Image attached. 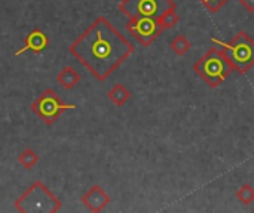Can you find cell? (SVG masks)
<instances>
[{
  "label": "cell",
  "instance_id": "obj_1",
  "mask_svg": "<svg viewBox=\"0 0 254 213\" xmlns=\"http://www.w3.org/2000/svg\"><path fill=\"white\" fill-rule=\"evenodd\" d=\"M68 52L97 80L104 82L134 53V44L106 16H98L68 46Z\"/></svg>",
  "mask_w": 254,
  "mask_h": 213
},
{
  "label": "cell",
  "instance_id": "obj_2",
  "mask_svg": "<svg viewBox=\"0 0 254 213\" xmlns=\"http://www.w3.org/2000/svg\"><path fill=\"white\" fill-rule=\"evenodd\" d=\"M193 70L210 87H217L235 68L220 47H210L193 64Z\"/></svg>",
  "mask_w": 254,
  "mask_h": 213
},
{
  "label": "cell",
  "instance_id": "obj_3",
  "mask_svg": "<svg viewBox=\"0 0 254 213\" xmlns=\"http://www.w3.org/2000/svg\"><path fill=\"white\" fill-rule=\"evenodd\" d=\"M61 206V200L42 181H34L15 202V209L22 213H55Z\"/></svg>",
  "mask_w": 254,
  "mask_h": 213
},
{
  "label": "cell",
  "instance_id": "obj_4",
  "mask_svg": "<svg viewBox=\"0 0 254 213\" xmlns=\"http://www.w3.org/2000/svg\"><path fill=\"white\" fill-rule=\"evenodd\" d=\"M213 42L219 44L238 73L244 74L254 65V40L246 31H240L231 42H219L216 39Z\"/></svg>",
  "mask_w": 254,
  "mask_h": 213
},
{
  "label": "cell",
  "instance_id": "obj_5",
  "mask_svg": "<svg viewBox=\"0 0 254 213\" xmlns=\"http://www.w3.org/2000/svg\"><path fill=\"white\" fill-rule=\"evenodd\" d=\"M30 108L46 126H52L63 113L67 110H74L77 105L64 102L54 89H46L31 102Z\"/></svg>",
  "mask_w": 254,
  "mask_h": 213
},
{
  "label": "cell",
  "instance_id": "obj_6",
  "mask_svg": "<svg viewBox=\"0 0 254 213\" xmlns=\"http://www.w3.org/2000/svg\"><path fill=\"white\" fill-rule=\"evenodd\" d=\"M119 10L128 18H161L167 10L176 7L174 0H122Z\"/></svg>",
  "mask_w": 254,
  "mask_h": 213
},
{
  "label": "cell",
  "instance_id": "obj_7",
  "mask_svg": "<svg viewBox=\"0 0 254 213\" xmlns=\"http://www.w3.org/2000/svg\"><path fill=\"white\" fill-rule=\"evenodd\" d=\"M127 31L134 36L141 46H150L156 37L162 33L159 24L153 18H129L125 24Z\"/></svg>",
  "mask_w": 254,
  "mask_h": 213
},
{
  "label": "cell",
  "instance_id": "obj_8",
  "mask_svg": "<svg viewBox=\"0 0 254 213\" xmlns=\"http://www.w3.org/2000/svg\"><path fill=\"white\" fill-rule=\"evenodd\" d=\"M112 199L110 196L100 187V185H92L83 196H82V203L89 212L98 213L104 211L110 205Z\"/></svg>",
  "mask_w": 254,
  "mask_h": 213
},
{
  "label": "cell",
  "instance_id": "obj_9",
  "mask_svg": "<svg viewBox=\"0 0 254 213\" xmlns=\"http://www.w3.org/2000/svg\"><path fill=\"white\" fill-rule=\"evenodd\" d=\"M49 46V37L45 31H42L39 27L33 28L24 40V46H21L16 52L15 56H19L28 50H31L33 53H42L46 47Z\"/></svg>",
  "mask_w": 254,
  "mask_h": 213
},
{
  "label": "cell",
  "instance_id": "obj_10",
  "mask_svg": "<svg viewBox=\"0 0 254 213\" xmlns=\"http://www.w3.org/2000/svg\"><path fill=\"white\" fill-rule=\"evenodd\" d=\"M57 82H58L65 90H71V89L80 82V74H79L71 65H67V67H64V68L57 74Z\"/></svg>",
  "mask_w": 254,
  "mask_h": 213
},
{
  "label": "cell",
  "instance_id": "obj_11",
  "mask_svg": "<svg viewBox=\"0 0 254 213\" xmlns=\"http://www.w3.org/2000/svg\"><path fill=\"white\" fill-rule=\"evenodd\" d=\"M107 96H109L110 102H112V104H115L116 107H124V105L129 101V98H131V92L127 89V86H125V85L118 83V85H115V86L109 90Z\"/></svg>",
  "mask_w": 254,
  "mask_h": 213
},
{
  "label": "cell",
  "instance_id": "obj_12",
  "mask_svg": "<svg viewBox=\"0 0 254 213\" xmlns=\"http://www.w3.org/2000/svg\"><path fill=\"white\" fill-rule=\"evenodd\" d=\"M170 47L171 50L179 55V56H185L190 49H192V43L190 40L185 36V34H177L171 42H170Z\"/></svg>",
  "mask_w": 254,
  "mask_h": 213
},
{
  "label": "cell",
  "instance_id": "obj_13",
  "mask_svg": "<svg viewBox=\"0 0 254 213\" xmlns=\"http://www.w3.org/2000/svg\"><path fill=\"white\" fill-rule=\"evenodd\" d=\"M39 160H40L39 154H37L34 150H31V148H25V150H24L22 153H19V156H18V163H19L24 169H27V170L33 169V168L39 163Z\"/></svg>",
  "mask_w": 254,
  "mask_h": 213
},
{
  "label": "cell",
  "instance_id": "obj_14",
  "mask_svg": "<svg viewBox=\"0 0 254 213\" xmlns=\"http://www.w3.org/2000/svg\"><path fill=\"white\" fill-rule=\"evenodd\" d=\"M156 21H158L161 30L164 31V30H168V28L176 27V25L179 24V21H180V16H179V13L176 12V7H173V9L167 10V12H165L161 18H158Z\"/></svg>",
  "mask_w": 254,
  "mask_h": 213
},
{
  "label": "cell",
  "instance_id": "obj_15",
  "mask_svg": "<svg viewBox=\"0 0 254 213\" xmlns=\"http://www.w3.org/2000/svg\"><path fill=\"white\" fill-rule=\"evenodd\" d=\"M235 197L243 205H252L254 202V188L250 184H246L235 193Z\"/></svg>",
  "mask_w": 254,
  "mask_h": 213
},
{
  "label": "cell",
  "instance_id": "obj_16",
  "mask_svg": "<svg viewBox=\"0 0 254 213\" xmlns=\"http://www.w3.org/2000/svg\"><path fill=\"white\" fill-rule=\"evenodd\" d=\"M202 4H204V7L210 12V13H216V12H219L229 0H199Z\"/></svg>",
  "mask_w": 254,
  "mask_h": 213
},
{
  "label": "cell",
  "instance_id": "obj_17",
  "mask_svg": "<svg viewBox=\"0 0 254 213\" xmlns=\"http://www.w3.org/2000/svg\"><path fill=\"white\" fill-rule=\"evenodd\" d=\"M240 3H241V6L247 10V12H250V13H253L254 12V0H240Z\"/></svg>",
  "mask_w": 254,
  "mask_h": 213
}]
</instances>
